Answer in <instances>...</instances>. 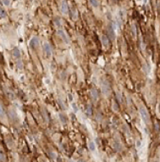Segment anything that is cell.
<instances>
[{
  "label": "cell",
  "mask_w": 160,
  "mask_h": 162,
  "mask_svg": "<svg viewBox=\"0 0 160 162\" xmlns=\"http://www.w3.org/2000/svg\"><path fill=\"white\" fill-rule=\"evenodd\" d=\"M54 23H55V26H61V21L59 20L58 18H56L54 20Z\"/></svg>",
  "instance_id": "obj_20"
},
{
  "label": "cell",
  "mask_w": 160,
  "mask_h": 162,
  "mask_svg": "<svg viewBox=\"0 0 160 162\" xmlns=\"http://www.w3.org/2000/svg\"><path fill=\"white\" fill-rule=\"evenodd\" d=\"M108 38L110 39L111 40H114L115 38H116V35H115V31H114V29L112 24H110L109 26H108Z\"/></svg>",
  "instance_id": "obj_4"
},
{
  "label": "cell",
  "mask_w": 160,
  "mask_h": 162,
  "mask_svg": "<svg viewBox=\"0 0 160 162\" xmlns=\"http://www.w3.org/2000/svg\"><path fill=\"white\" fill-rule=\"evenodd\" d=\"M89 150L91 151V152H94V151H95L96 147H95V144H94V142H90L89 143Z\"/></svg>",
  "instance_id": "obj_15"
},
{
  "label": "cell",
  "mask_w": 160,
  "mask_h": 162,
  "mask_svg": "<svg viewBox=\"0 0 160 162\" xmlns=\"http://www.w3.org/2000/svg\"><path fill=\"white\" fill-rule=\"evenodd\" d=\"M139 112H140V117H141L142 121H144L145 124H149L150 121V116H149L147 111L145 110L144 107H140Z\"/></svg>",
  "instance_id": "obj_2"
},
{
  "label": "cell",
  "mask_w": 160,
  "mask_h": 162,
  "mask_svg": "<svg viewBox=\"0 0 160 162\" xmlns=\"http://www.w3.org/2000/svg\"><path fill=\"white\" fill-rule=\"evenodd\" d=\"M43 49L48 57H50L52 56V48L47 42H44L43 43Z\"/></svg>",
  "instance_id": "obj_3"
},
{
  "label": "cell",
  "mask_w": 160,
  "mask_h": 162,
  "mask_svg": "<svg viewBox=\"0 0 160 162\" xmlns=\"http://www.w3.org/2000/svg\"><path fill=\"white\" fill-rule=\"evenodd\" d=\"M136 144H137V147H140V141H139V140L137 141V143H136Z\"/></svg>",
  "instance_id": "obj_28"
},
{
  "label": "cell",
  "mask_w": 160,
  "mask_h": 162,
  "mask_svg": "<svg viewBox=\"0 0 160 162\" xmlns=\"http://www.w3.org/2000/svg\"><path fill=\"white\" fill-rule=\"evenodd\" d=\"M113 147L114 150H116L117 152H121L122 149V145H121V143H119V142H114Z\"/></svg>",
  "instance_id": "obj_12"
},
{
  "label": "cell",
  "mask_w": 160,
  "mask_h": 162,
  "mask_svg": "<svg viewBox=\"0 0 160 162\" xmlns=\"http://www.w3.org/2000/svg\"><path fill=\"white\" fill-rule=\"evenodd\" d=\"M10 1H6V0H3V1H2V3H3L4 5H6V6H8V5L10 4Z\"/></svg>",
  "instance_id": "obj_26"
},
{
  "label": "cell",
  "mask_w": 160,
  "mask_h": 162,
  "mask_svg": "<svg viewBox=\"0 0 160 162\" xmlns=\"http://www.w3.org/2000/svg\"><path fill=\"white\" fill-rule=\"evenodd\" d=\"M4 116H5L4 109L2 107V106L0 104V117H4Z\"/></svg>",
  "instance_id": "obj_17"
},
{
  "label": "cell",
  "mask_w": 160,
  "mask_h": 162,
  "mask_svg": "<svg viewBox=\"0 0 160 162\" xmlns=\"http://www.w3.org/2000/svg\"><path fill=\"white\" fill-rule=\"evenodd\" d=\"M12 55H13L14 57L19 58V57H20V56H21L20 50H19L17 47H15V48L13 49V51H12Z\"/></svg>",
  "instance_id": "obj_11"
},
{
  "label": "cell",
  "mask_w": 160,
  "mask_h": 162,
  "mask_svg": "<svg viewBox=\"0 0 160 162\" xmlns=\"http://www.w3.org/2000/svg\"><path fill=\"white\" fill-rule=\"evenodd\" d=\"M136 26L135 25H132V26H131V30H132V35L134 36H136Z\"/></svg>",
  "instance_id": "obj_22"
},
{
  "label": "cell",
  "mask_w": 160,
  "mask_h": 162,
  "mask_svg": "<svg viewBox=\"0 0 160 162\" xmlns=\"http://www.w3.org/2000/svg\"><path fill=\"white\" fill-rule=\"evenodd\" d=\"M4 92H5V93H6V95L8 97V98H9V99L13 100L14 98H15V94H14L10 90V89L5 88L4 89Z\"/></svg>",
  "instance_id": "obj_8"
},
{
  "label": "cell",
  "mask_w": 160,
  "mask_h": 162,
  "mask_svg": "<svg viewBox=\"0 0 160 162\" xmlns=\"http://www.w3.org/2000/svg\"><path fill=\"white\" fill-rule=\"evenodd\" d=\"M89 2L92 4V6L93 7H97L98 6H99V2L98 1H94V0H90L89 1Z\"/></svg>",
  "instance_id": "obj_19"
},
{
  "label": "cell",
  "mask_w": 160,
  "mask_h": 162,
  "mask_svg": "<svg viewBox=\"0 0 160 162\" xmlns=\"http://www.w3.org/2000/svg\"><path fill=\"white\" fill-rule=\"evenodd\" d=\"M101 42H102V43H103V46L107 47V46L108 45V43H109L108 38L107 37L106 35H102V36H101Z\"/></svg>",
  "instance_id": "obj_9"
},
{
  "label": "cell",
  "mask_w": 160,
  "mask_h": 162,
  "mask_svg": "<svg viewBox=\"0 0 160 162\" xmlns=\"http://www.w3.org/2000/svg\"><path fill=\"white\" fill-rule=\"evenodd\" d=\"M61 12L63 14H67V12H68V7H67V4L65 1H63L61 4Z\"/></svg>",
  "instance_id": "obj_7"
},
{
  "label": "cell",
  "mask_w": 160,
  "mask_h": 162,
  "mask_svg": "<svg viewBox=\"0 0 160 162\" xmlns=\"http://www.w3.org/2000/svg\"><path fill=\"white\" fill-rule=\"evenodd\" d=\"M86 113L88 114L89 116H91V115H92V108H91V106H90V105H88V106H87Z\"/></svg>",
  "instance_id": "obj_16"
},
{
  "label": "cell",
  "mask_w": 160,
  "mask_h": 162,
  "mask_svg": "<svg viewBox=\"0 0 160 162\" xmlns=\"http://www.w3.org/2000/svg\"><path fill=\"white\" fill-rule=\"evenodd\" d=\"M7 16V13H6V11L3 9V7L0 6V17H6Z\"/></svg>",
  "instance_id": "obj_13"
},
{
  "label": "cell",
  "mask_w": 160,
  "mask_h": 162,
  "mask_svg": "<svg viewBox=\"0 0 160 162\" xmlns=\"http://www.w3.org/2000/svg\"><path fill=\"white\" fill-rule=\"evenodd\" d=\"M101 91L106 97L108 96V94L110 93V86H109V83L106 80H103L101 82Z\"/></svg>",
  "instance_id": "obj_1"
},
{
  "label": "cell",
  "mask_w": 160,
  "mask_h": 162,
  "mask_svg": "<svg viewBox=\"0 0 160 162\" xmlns=\"http://www.w3.org/2000/svg\"><path fill=\"white\" fill-rule=\"evenodd\" d=\"M72 108H73V111L75 113H77V111H78V107H77V105L76 104V103H72Z\"/></svg>",
  "instance_id": "obj_21"
},
{
  "label": "cell",
  "mask_w": 160,
  "mask_h": 162,
  "mask_svg": "<svg viewBox=\"0 0 160 162\" xmlns=\"http://www.w3.org/2000/svg\"><path fill=\"white\" fill-rule=\"evenodd\" d=\"M5 161H6V156L4 152L0 150V162H5Z\"/></svg>",
  "instance_id": "obj_14"
},
{
  "label": "cell",
  "mask_w": 160,
  "mask_h": 162,
  "mask_svg": "<svg viewBox=\"0 0 160 162\" xmlns=\"http://www.w3.org/2000/svg\"><path fill=\"white\" fill-rule=\"evenodd\" d=\"M58 102H59V104H60V106H61V107L63 109V110H65L66 109V107H65V105L63 104V102L61 101V100H58Z\"/></svg>",
  "instance_id": "obj_25"
},
{
  "label": "cell",
  "mask_w": 160,
  "mask_h": 162,
  "mask_svg": "<svg viewBox=\"0 0 160 162\" xmlns=\"http://www.w3.org/2000/svg\"><path fill=\"white\" fill-rule=\"evenodd\" d=\"M59 118H60V121L63 123H64V124L67 122V118L65 117V116L63 115V114H59Z\"/></svg>",
  "instance_id": "obj_18"
},
{
  "label": "cell",
  "mask_w": 160,
  "mask_h": 162,
  "mask_svg": "<svg viewBox=\"0 0 160 162\" xmlns=\"http://www.w3.org/2000/svg\"><path fill=\"white\" fill-rule=\"evenodd\" d=\"M39 43H40V40H39L38 37H33L29 42V46L31 48L35 49L39 46Z\"/></svg>",
  "instance_id": "obj_5"
},
{
  "label": "cell",
  "mask_w": 160,
  "mask_h": 162,
  "mask_svg": "<svg viewBox=\"0 0 160 162\" xmlns=\"http://www.w3.org/2000/svg\"><path fill=\"white\" fill-rule=\"evenodd\" d=\"M90 95H91V97L94 101H97L98 99V92L96 89H91L90 90Z\"/></svg>",
  "instance_id": "obj_10"
},
{
  "label": "cell",
  "mask_w": 160,
  "mask_h": 162,
  "mask_svg": "<svg viewBox=\"0 0 160 162\" xmlns=\"http://www.w3.org/2000/svg\"><path fill=\"white\" fill-rule=\"evenodd\" d=\"M16 65H17V67L20 69V70H21L22 68H23V64H22V62H21V60H19L18 61H17V63H16Z\"/></svg>",
  "instance_id": "obj_23"
},
{
  "label": "cell",
  "mask_w": 160,
  "mask_h": 162,
  "mask_svg": "<svg viewBox=\"0 0 160 162\" xmlns=\"http://www.w3.org/2000/svg\"><path fill=\"white\" fill-rule=\"evenodd\" d=\"M58 35H59V36H61V38L63 39V40L66 43H69L68 38L67 37V35L65 34V32H64L63 30H58Z\"/></svg>",
  "instance_id": "obj_6"
},
{
  "label": "cell",
  "mask_w": 160,
  "mask_h": 162,
  "mask_svg": "<svg viewBox=\"0 0 160 162\" xmlns=\"http://www.w3.org/2000/svg\"><path fill=\"white\" fill-rule=\"evenodd\" d=\"M153 162H158V161H153Z\"/></svg>",
  "instance_id": "obj_30"
},
{
  "label": "cell",
  "mask_w": 160,
  "mask_h": 162,
  "mask_svg": "<svg viewBox=\"0 0 160 162\" xmlns=\"http://www.w3.org/2000/svg\"><path fill=\"white\" fill-rule=\"evenodd\" d=\"M68 99L70 100V101H72V94H68Z\"/></svg>",
  "instance_id": "obj_27"
},
{
  "label": "cell",
  "mask_w": 160,
  "mask_h": 162,
  "mask_svg": "<svg viewBox=\"0 0 160 162\" xmlns=\"http://www.w3.org/2000/svg\"><path fill=\"white\" fill-rule=\"evenodd\" d=\"M113 110H114V111H118V107H117V103H115V102L113 103Z\"/></svg>",
  "instance_id": "obj_24"
},
{
  "label": "cell",
  "mask_w": 160,
  "mask_h": 162,
  "mask_svg": "<svg viewBox=\"0 0 160 162\" xmlns=\"http://www.w3.org/2000/svg\"><path fill=\"white\" fill-rule=\"evenodd\" d=\"M78 162H86V161H85L84 160H79V161H78Z\"/></svg>",
  "instance_id": "obj_29"
}]
</instances>
